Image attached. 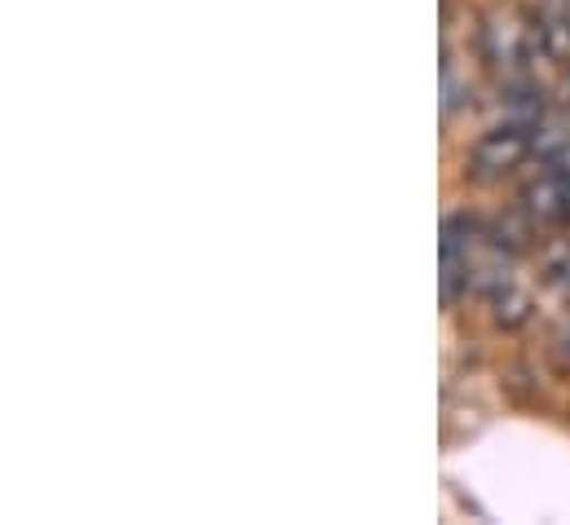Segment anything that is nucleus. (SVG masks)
I'll list each match as a JSON object with an SVG mask.
<instances>
[{
	"instance_id": "1",
	"label": "nucleus",
	"mask_w": 570,
	"mask_h": 525,
	"mask_svg": "<svg viewBox=\"0 0 570 525\" xmlns=\"http://www.w3.org/2000/svg\"><path fill=\"white\" fill-rule=\"evenodd\" d=\"M540 150V125L531 120H504L491 132H482L469 150V172L478 181H495V177H509L518 172L531 155Z\"/></svg>"
},
{
	"instance_id": "3",
	"label": "nucleus",
	"mask_w": 570,
	"mask_h": 525,
	"mask_svg": "<svg viewBox=\"0 0 570 525\" xmlns=\"http://www.w3.org/2000/svg\"><path fill=\"white\" fill-rule=\"evenodd\" d=\"M531 36H535V49H540L549 62L567 67L570 62V0H544V9H540V18H535Z\"/></svg>"
},
{
	"instance_id": "2",
	"label": "nucleus",
	"mask_w": 570,
	"mask_h": 525,
	"mask_svg": "<svg viewBox=\"0 0 570 525\" xmlns=\"http://www.w3.org/2000/svg\"><path fill=\"white\" fill-rule=\"evenodd\" d=\"M522 204L535 221H567L570 217V155H553L544 172L522 190Z\"/></svg>"
},
{
	"instance_id": "4",
	"label": "nucleus",
	"mask_w": 570,
	"mask_h": 525,
	"mask_svg": "<svg viewBox=\"0 0 570 525\" xmlns=\"http://www.w3.org/2000/svg\"><path fill=\"white\" fill-rule=\"evenodd\" d=\"M491 309H495V323L522 327V323L531 318V296H527L522 287H513V278H504V283L491 287Z\"/></svg>"
}]
</instances>
